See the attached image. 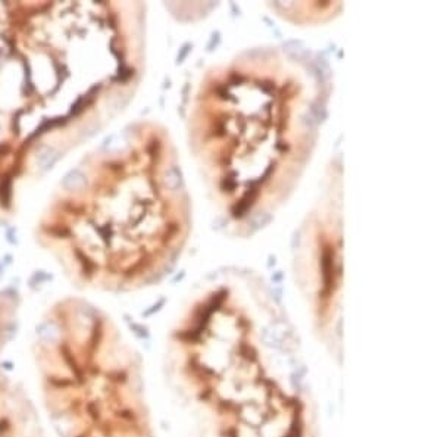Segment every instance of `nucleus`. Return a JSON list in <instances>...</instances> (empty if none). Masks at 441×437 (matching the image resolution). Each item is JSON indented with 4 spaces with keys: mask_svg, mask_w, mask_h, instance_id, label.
Returning <instances> with one entry per match:
<instances>
[{
    "mask_svg": "<svg viewBox=\"0 0 441 437\" xmlns=\"http://www.w3.org/2000/svg\"><path fill=\"white\" fill-rule=\"evenodd\" d=\"M318 65L262 47L212 66L191 114V140L215 202L252 228L293 193L314 153L327 93Z\"/></svg>",
    "mask_w": 441,
    "mask_h": 437,
    "instance_id": "nucleus-2",
    "label": "nucleus"
},
{
    "mask_svg": "<svg viewBox=\"0 0 441 437\" xmlns=\"http://www.w3.org/2000/svg\"><path fill=\"white\" fill-rule=\"evenodd\" d=\"M328 190L305 221L296 258V274L311 309L316 333L325 344L340 343L343 300V217L340 187Z\"/></svg>",
    "mask_w": 441,
    "mask_h": 437,
    "instance_id": "nucleus-4",
    "label": "nucleus"
},
{
    "mask_svg": "<svg viewBox=\"0 0 441 437\" xmlns=\"http://www.w3.org/2000/svg\"><path fill=\"white\" fill-rule=\"evenodd\" d=\"M30 358L53 437H156L140 356L97 309L58 305L38 325Z\"/></svg>",
    "mask_w": 441,
    "mask_h": 437,
    "instance_id": "nucleus-3",
    "label": "nucleus"
},
{
    "mask_svg": "<svg viewBox=\"0 0 441 437\" xmlns=\"http://www.w3.org/2000/svg\"><path fill=\"white\" fill-rule=\"evenodd\" d=\"M168 356L196 437H315L293 328L249 274L215 279L194 297Z\"/></svg>",
    "mask_w": 441,
    "mask_h": 437,
    "instance_id": "nucleus-1",
    "label": "nucleus"
},
{
    "mask_svg": "<svg viewBox=\"0 0 441 437\" xmlns=\"http://www.w3.org/2000/svg\"><path fill=\"white\" fill-rule=\"evenodd\" d=\"M10 318L0 309V437H53L27 384L6 364Z\"/></svg>",
    "mask_w": 441,
    "mask_h": 437,
    "instance_id": "nucleus-5",
    "label": "nucleus"
}]
</instances>
